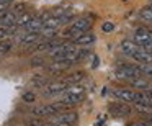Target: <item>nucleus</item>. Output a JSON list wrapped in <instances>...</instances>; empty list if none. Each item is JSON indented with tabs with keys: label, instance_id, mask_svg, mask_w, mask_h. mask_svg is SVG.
<instances>
[{
	"label": "nucleus",
	"instance_id": "f257e3e1",
	"mask_svg": "<svg viewBox=\"0 0 152 126\" xmlns=\"http://www.w3.org/2000/svg\"><path fill=\"white\" fill-rule=\"evenodd\" d=\"M92 23H93V20H92V18H88V17L77 18V20L69 26V30L64 33V36L69 38L70 41L75 40L79 34H82V33H85V31H88L90 28H92Z\"/></svg>",
	"mask_w": 152,
	"mask_h": 126
},
{
	"label": "nucleus",
	"instance_id": "f03ea898",
	"mask_svg": "<svg viewBox=\"0 0 152 126\" xmlns=\"http://www.w3.org/2000/svg\"><path fill=\"white\" fill-rule=\"evenodd\" d=\"M79 119V115L72 110H64V111H59L56 115L51 116V123L53 125H66V126H74Z\"/></svg>",
	"mask_w": 152,
	"mask_h": 126
},
{
	"label": "nucleus",
	"instance_id": "7ed1b4c3",
	"mask_svg": "<svg viewBox=\"0 0 152 126\" xmlns=\"http://www.w3.org/2000/svg\"><path fill=\"white\" fill-rule=\"evenodd\" d=\"M83 98H85L83 90L80 89V87H72V85H70L69 89L64 92L61 102L66 103V105H69V106H74V105H77V103H80Z\"/></svg>",
	"mask_w": 152,
	"mask_h": 126
},
{
	"label": "nucleus",
	"instance_id": "20e7f679",
	"mask_svg": "<svg viewBox=\"0 0 152 126\" xmlns=\"http://www.w3.org/2000/svg\"><path fill=\"white\" fill-rule=\"evenodd\" d=\"M69 84L66 80H53V82H48L46 85L43 87V95L44 97H53V95H59V93H64L67 89H69Z\"/></svg>",
	"mask_w": 152,
	"mask_h": 126
},
{
	"label": "nucleus",
	"instance_id": "39448f33",
	"mask_svg": "<svg viewBox=\"0 0 152 126\" xmlns=\"http://www.w3.org/2000/svg\"><path fill=\"white\" fill-rule=\"evenodd\" d=\"M110 113H111L113 116H126V115L131 113V106H129L128 102L118 100V102L110 105Z\"/></svg>",
	"mask_w": 152,
	"mask_h": 126
},
{
	"label": "nucleus",
	"instance_id": "423d86ee",
	"mask_svg": "<svg viewBox=\"0 0 152 126\" xmlns=\"http://www.w3.org/2000/svg\"><path fill=\"white\" fill-rule=\"evenodd\" d=\"M134 93L131 89H124V87H113L111 89V95H115L118 100H123V102H134Z\"/></svg>",
	"mask_w": 152,
	"mask_h": 126
},
{
	"label": "nucleus",
	"instance_id": "0eeeda50",
	"mask_svg": "<svg viewBox=\"0 0 152 126\" xmlns=\"http://www.w3.org/2000/svg\"><path fill=\"white\" fill-rule=\"evenodd\" d=\"M70 66H72L70 61L59 59V61H53L51 64H48V66H44V67H46V70H48V72H51V74H61V72H64V70H66L67 67H70Z\"/></svg>",
	"mask_w": 152,
	"mask_h": 126
},
{
	"label": "nucleus",
	"instance_id": "6e6552de",
	"mask_svg": "<svg viewBox=\"0 0 152 126\" xmlns=\"http://www.w3.org/2000/svg\"><path fill=\"white\" fill-rule=\"evenodd\" d=\"M151 40H152V34H151V31H147L145 28H136V30H134L132 41H136L139 46H144V44L149 43Z\"/></svg>",
	"mask_w": 152,
	"mask_h": 126
},
{
	"label": "nucleus",
	"instance_id": "1a4fd4ad",
	"mask_svg": "<svg viewBox=\"0 0 152 126\" xmlns=\"http://www.w3.org/2000/svg\"><path fill=\"white\" fill-rule=\"evenodd\" d=\"M134 103H137V106H152V97L145 90H137L134 93Z\"/></svg>",
	"mask_w": 152,
	"mask_h": 126
},
{
	"label": "nucleus",
	"instance_id": "9d476101",
	"mask_svg": "<svg viewBox=\"0 0 152 126\" xmlns=\"http://www.w3.org/2000/svg\"><path fill=\"white\" fill-rule=\"evenodd\" d=\"M131 57L134 61H137L139 64H152V53H147V51L142 49V48L136 49Z\"/></svg>",
	"mask_w": 152,
	"mask_h": 126
},
{
	"label": "nucleus",
	"instance_id": "9b49d317",
	"mask_svg": "<svg viewBox=\"0 0 152 126\" xmlns=\"http://www.w3.org/2000/svg\"><path fill=\"white\" fill-rule=\"evenodd\" d=\"M139 44L136 43V41H132V40H123L121 43H119V49H121V53H124L126 56H129L131 57L132 54H134V51L136 49H139Z\"/></svg>",
	"mask_w": 152,
	"mask_h": 126
},
{
	"label": "nucleus",
	"instance_id": "f8f14e48",
	"mask_svg": "<svg viewBox=\"0 0 152 126\" xmlns=\"http://www.w3.org/2000/svg\"><path fill=\"white\" fill-rule=\"evenodd\" d=\"M18 15L13 13L12 10H4L0 12V25L2 26H8V25H15L17 23Z\"/></svg>",
	"mask_w": 152,
	"mask_h": 126
},
{
	"label": "nucleus",
	"instance_id": "ddd939ff",
	"mask_svg": "<svg viewBox=\"0 0 152 126\" xmlns=\"http://www.w3.org/2000/svg\"><path fill=\"white\" fill-rule=\"evenodd\" d=\"M41 40V33H30V31H25L20 38V43L23 46H33L34 43Z\"/></svg>",
	"mask_w": 152,
	"mask_h": 126
},
{
	"label": "nucleus",
	"instance_id": "4468645a",
	"mask_svg": "<svg viewBox=\"0 0 152 126\" xmlns=\"http://www.w3.org/2000/svg\"><path fill=\"white\" fill-rule=\"evenodd\" d=\"M93 41H95V36L90 31H85V33L79 34L75 40H72V43L77 46H90V44H93Z\"/></svg>",
	"mask_w": 152,
	"mask_h": 126
},
{
	"label": "nucleus",
	"instance_id": "2eb2a0df",
	"mask_svg": "<svg viewBox=\"0 0 152 126\" xmlns=\"http://www.w3.org/2000/svg\"><path fill=\"white\" fill-rule=\"evenodd\" d=\"M128 82H129V85H131V87H134V89H137V90H147V87L151 85V84H149L142 75L131 77V79H129Z\"/></svg>",
	"mask_w": 152,
	"mask_h": 126
},
{
	"label": "nucleus",
	"instance_id": "dca6fc26",
	"mask_svg": "<svg viewBox=\"0 0 152 126\" xmlns=\"http://www.w3.org/2000/svg\"><path fill=\"white\" fill-rule=\"evenodd\" d=\"M41 30H43V20H41V17H34L30 21V25L25 28V31H30V33H41Z\"/></svg>",
	"mask_w": 152,
	"mask_h": 126
},
{
	"label": "nucleus",
	"instance_id": "f3484780",
	"mask_svg": "<svg viewBox=\"0 0 152 126\" xmlns=\"http://www.w3.org/2000/svg\"><path fill=\"white\" fill-rule=\"evenodd\" d=\"M34 18V15L31 13V12H23L21 15H18V18H17V25H18V28H26L28 25H30V21Z\"/></svg>",
	"mask_w": 152,
	"mask_h": 126
},
{
	"label": "nucleus",
	"instance_id": "a211bd4d",
	"mask_svg": "<svg viewBox=\"0 0 152 126\" xmlns=\"http://www.w3.org/2000/svg\"><path fill=\"white\" fill-rule=\"evenodd\" d=\"M83 77H85V74H83L82 70H75V72H72V74H69V75L64 77V80H66L69 85H75V84L82 82Z\"/></svg>",
	"mask_w": 152,
	"mask_h": 126
},
{
	"label": "nucleus",
	"instance_id": "6ab92c4d",
	"mask_svg": "<svg viewBox=\"0 0 152 126\" xmlns=\"http://www.w3.org/2000/svg\"><path fill=\"white\" fill-rule=\"evenodd\" d=\"M12 48H13L12 40H8V38L2 40V41H0V56H7V54L12 51Z\"/></svg>",
	"mask_w": 152,
	"mask_h": 126
},
{
	"label": "nucleus",
	"instance_id": "aec40b11",
	"mask_svg": "<svg viewBox=\"0 0 152 126\" xmlns=\"http://www.w3.org/2000/svg\"><path fill=\"white\" fill-rule=\"evenodd\" d=\"M30 66L31 67H44L46 66V57L44 56H31V59H30Z\"/></svg>",
	"mask_w": 152,
	"mask_h": 126
},
{
	"label": "nucleus",
	"instance_id": "412c9836",
	"mask_svg": "<svg viewBox=\"0 0 152 126\" xmlns=\"http://www.w3.org/2000/svg\"><path fill=\"white\" fill-rule=\"evenodd\" d=\"M139 17H141L142 20H145V21H152V7L151 5L142 8V10L139 12Z\"/></svg>",
	"mask_w": 152,
	"mask_h": 126
},
{
	"label": "nucleus",
	"instance_id": "4be33fe9",
	"mask_svg": "<svg viewBox=\"0 0 152 126\" xmlns=\"http://www.w3.org/2000/svg\"><path fill=\"white\" fill-rule=\"evenodd\" d=\"M12 12L17 13V15H21L23 12H26V4H25V2H17V4H13Z\"/></svg>",
	"mask_w": 152,
	"mask_h": 126
},
{
	"label": "nucleus",
	"instance_id": "5701e85b",
	"mask_svg": "<svg viewBox=\"0 0 152 126\" xmlns=\"http://www.w3.org/2000/svg\"><path fill=\"white\" fill-rule=\"evenodd\" d=\"M31 84H33L34 87H44L48 84V80H46V77H44V75H36V77H33Z\"/></svg>",
	"mask_w": 152,
	"mask_h": 126
},
{
	"label": "nucleus",
	"instance_id": "b1692460",
	"mask_svg": "<svg viewBox=\"0 0 152 126\" xmlns=\"http://www.w3.org/2000/svg\"><path fill=\"white\" fill-rule=\"evenodd\" d=\"M139 69H141L142 75H152V66L151 64H139Z\"/></svg>",
	"mask_w": 152,
	"mask_h": 126
},
{
	"label": "nucleus",
	"instance_id": "393cba45",
	"mask_svg": "<svg viewBox=\"0 0 152 126\" xmlns=\"http://www.w3.org/2000/svg\"><path fill=\"white\" fill-rule=\"evenodd\" d=\"M23 100H25L26 103H33L34 100H36V95H34L33 92H25V93H23Z\"/></svg>",
	"mask_w": 152,
	"mask_h": 126
},
{
	"label": "nucleus",
	"instance_id": "a878e982",
	"mask_svg": "<svg viewBox=\"0 0 152 126\" xmlns=\"http://www.w3.org/2000/svg\"><path fill=\"white\" fill-rule=\"evenodd\" d=\"M102 30H103V33H111V31L115 30V25H113L111 21H105V23L102 25Z\"/></svg>",
	"mask_w": 152,
	"mask_h": 126
},
{
	"label": "nucleus",
	"instance_id": "bb28decb",
	"mask_svg": "<svg viewBox=\"0 0 152 126\" xmlns=\"http://www.w3.org/2000/svg\"><path fill=\"white\" fill-rule=\"evenodd\" d=\"M5 38H8L7 26H2V25H0V41H2V40H5Z\"/></svg>",
	"mask_w": 152,
	"mask_h": 126
},
{
	"label": "nucleus",
	"instance_id": "cd10ccee",
	"mask_svg": "<svg viewBox=\"0 0 152 126\" xmlns=\"http://www.w3.org/2000/svg\"><path fill=\"white\" fill-rule=\"evenodd\" d=\"M131 126H152V121H137V123H132Z\"/></svg>",
	"mask_w": 152,
	"mask_h": 126
},
{
	"label": "nucleus",
	"instance_id": "c85d7f7f",
	"mask_svg": "<svg viewBox=\"0 0 152 126\" xmlns=\"http://www.w3.org/2000/svg\"><path fill=\"white\" fill-rule=\"evenodd\" d=\"M8 5L7 2H4V0H0V12H4V10H8Z\"/></svg>",
	"mask_w": 152,
	"mask_h": 126
},
{
	"label": "nucleus",
	"instance_id": "c756f323",
	"mask_svg": "<svg viewBox=\"0 0 152 126\" xmlns=\"http://www.w3.org/2000/svg\"><path fill=\"white\" fill-rule=\"evenodd\" d=\"M28 126H43V123H41L39 119H31V121L28 123Z\"/></svg>",
	"mask_w": 152,
	"mask_h": 126
},
{
	"label": "nucleus",
	"instance_id": "7c9ffc66",
	"mask_svg": "<svg viewBox=\"0 0 152 126\" xmlns=\"http://www.w3.org/2000/svg\"><path fill=\"white\" fill-rule=\"evenodd\" d=\"M145 92H147V93H149V95H151V97H152V85H149V87H147V90H145Z\"/></svg>",
	"mask_w": 152,
	"mask_h": 126
},
{
	"label": "nucleus",
	"instance_id": "2f4dec72",
	"mask_svg": "<svg viewBox=\"0 0 152 126\" xmlns=\"http://www.w3.org/2000/svg\"><path fill=\"white\" fill-rule=\"evenodd\" d=\"M4 2H7V4H13V0H4Z\"/></svg>",
	"mask_w": 152,
	"mask_h": 126
},
{
	"label": "nucleus",
	"instance_id": "473e14b6",
	"mask_svg": "<svg viewBox=\"0 0 152 126\" xmlns=\"http://www.w3.org/2000/svg\"><path fill=\"white\" fill-rule=\"evenodd\" d=\"M151 7H152V5H151Z\"/></svg>",
	"mask_w": 152,
	"mask_h": 126
}]
</instances>
